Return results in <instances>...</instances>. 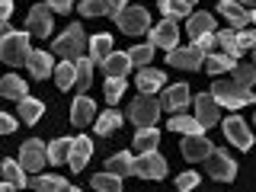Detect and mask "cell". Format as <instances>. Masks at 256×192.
<instances>
[{"label":"cell","instance_id":"obj_1","mask_svg":"<svg viewBox=\"0 0 256 192\" xmlns=\"http://www.w3.org/2000/svg\"><path fill=\"white\" fill-rule=\"evenodd\" d=\"M212 96H214L218 106H228V109H240V106H253L256 102V96L246 90V86H240L234 77L230 80H214Z\"/></svg>","mask_w":256,"mask_h":192},{"label":"cell","instance_id":"obj_2","mask_svg":"<svg viewBox=\"0 0 256 192\" xmlns=\"http://www.w3.org/2000/svg\"><path fill=\"white\" fill-rule=\"evenodd\" d=\"M86 45H90V42H86L84 29H80L77 22H74V26H68L58 38H54L52 52H54V54H61L64 61H80V58H84V48H86Z\"/></svg>","mask_w":256,"mask_h":192},{"label":"cell","instance_id":"obj_3","mask_svg":"<svg viewBox=\"0 0 256 192\" xmlns=\"http://www.w3.org/2000/svg\"><path fill=\"white\" fill-rule=\"evenodd\" d=\"M29 54H32L29 32H10V36L0 42V61H6L10 68H16V64H26Z\"/></svg>","mask_w":256,"mask_h":192},{"label":"cell","instance_id":"obj_4","mask_svg":"<svg viewBox=\"0 0 256 192\" xmlns=\"http://www.w3.org/2000/svg\"><path fill=\"white\" fill-rule=\"evenodd\" d=\"M128 116H132V122L138 125V128H154L157 116H160V102L154 100V96L141 93V96H134V100H132V106H128Z\"/></svg>","mask_w":256,"mask_h":192},{"label":"cell","instance_id":"obj_5","mask_svg":"<svg viewBox=\"0 0 256 192\" xmlns=\"http://www.w3.org/2000/svg\"><path fill=\"white\" fill-rule=\"evenodd\" d=\"M132 173L141 176V180H164L166 176V160L157 154V150H144L141 157H134Z\"/></svg>","mask_w":256,"mask_h":192},{"label":"cell","instance_id":"obj_6","mask_svg":"<svg viewBox=\"0 0 256 192\" xmlns=\"http://www.w3.org/2000/svg\"><path fill=\"white\" fill-rule=\"evenodd\" d=\"M205 170H208V176H214V180L230 182L237 176V164L230 160V154H224L221 148H212L208 157H205Z\"/></svg>","mask_w":256,"mask_h":192},{"label":"cell","instance_id":"obj_7","mask_svg":"<svg viewBox=\"0 0 256 192\" xmlns=\"http://www.w3.org/2000/svg\"><path fill=\"white\" fill-rule=\"evenodd\" d=\"M45 164H48V148L38 138H29V141L20 144V166H22V170L38 173Z\"/></svg>","mask_w":256,"mask_h":192},{"label":"cell","instance_id":"obj_8","mask_svg":"<svg viewBox=\"0 0 256 192\" xmlns=\"http://www.w3.org/2000/svg\"><path fill=\"white\" fill-rule=\"evenodd\" d=\"M221 128H224V138L234 144V148H240V150H250L253 148V132H250V125H246V118L228 116L221 122Z\"/></svg>","mask_w":256,"mask_h":192},{"label":"cell","instance_id":"obj_9","mask_svg":"<svg viewBox=\"0 0 256 192\" xmlns=\"http://www.w3.org/2000/svg\"><path fill=\"white\" fill-rule=\"evenodd\" d=\"M148 10L144 6H125L122 13L116 16V22H118V29L125 32V36H141V32H148Z\"/></svg>","mask_w":256,"mask_h":192},{"label":"cell","instance_id":"obj_10","mask_svg":"<svg viewBox=\"0 0 256 192\" xmlns=\"http://www.w3.org/2000/svg\"><path fill=\"white\" fill-rule=\"evenodd\" d=\"M202 61H205V54L198 52L196 45H186V48L176 45L173 52H166V64H170V68H180V70H198Z\"/></svg>","mask_w":256,"mask_h":192},{"label":"cell","instance_id":"obj_11","mask_svg":"<svg viewBox=\"0 0 256 192\" xmlns=\"http://www.w3.org/2000/svg\"><path fill=\"white\" fill-rule=\"evenodd\" d=\"M52 10H48V4H36L29 10V20H26V32L29 36H38V38H45V36H52Z\"/></svg>","mask_w":256,"mask_h":192},{"label":"cell","instance_id":"obj_12","mask_svg":"<svg viewBox=\"0 0 256 192\" xmlns=\"http://www.w3.org/2000/svg\"><path fill=\"white\" fill-rule=\"evenodd\" d=\"M150 45H154V48H166V52H173V48L180 45V29H176V22H173V20L157 22V26L150 29Z\"/></svg>","mask_w":256,"mask_h":192},{"label":"cell","instance_id":"obj_13","mask_svg":"<svg viewBox=\"0 0 256 192\" xmlns=\"http://www.w3.org/2000/svg\"><path fill=\"white\" fill-rule=\"evenodd\" d=\"M196 118L202 122V128H212V125H218V122H221V106L214 102V96H212V93L196 96Z\"/></svg>","mask_w":256,"mask_h":192},{"label":"cell","instance_id":"obj_14","mask_svg":"<svg viewBox=\"0 0 256 192\" xmlns=\"http://www.w3.org/2000/svg\"><path fill=\"white\" fill-rule=\"evenodd\" d=\"M189 100H192V96H189V86L186 84H173V86H166V90H164L160 109H170L173 116H176V112H182V109L189 106Z\"/></svg>","mask_w":256,"mask_h":192},{"label":"cell","instance_id":"obj_15","mask_svg":"<svg viewBox=\"0 0 256 192\" xmlns=\"http://www.w3.org/2000/svg\"><path fill=\"white\" fill-rule=\"evenodd\" d=\"M70 122H74L77 128L96 122V102L90 100V96H77L74 100V106H70Z\"/></svg>","mask_w":256,"mask_h":192},{"label":"cell","instance_id":"obj_16","mask_svg":"<svg viewBox=\"0 0 256 192\" xmlns=\"http://www.w3.org/2000/svg\"><path fill=\"white\" fill-rule=\"evenodd\" d=\"M212 148H214V144L208 141L205 134H186V141H182V157L196 164V160H205Z\"/></svg>","mask_w":256,"mask_h":192},{"label":"cell","instance_id":"obj_17","mask_svg":"<svg viewBox=\"0 0 256 192\" xmlns=\"http://www.w3.org/2000/svg\"><path fill=\"white\" fill-rule=\"evenodd\" d=\"M90 154H93V141L86 138V134H80V138L70 144V157H68V164H70V170H84L86 166V160H90Z\"/></svg>","mask_w":256,"mask_h":192},{"label":"cell","instance_id":"obj_18","mask_svg":"<svg viewBox=\"0 0 256 192\" xmlns=\"http://www.w3.org/2000/svg\"><path fill=\"white\" fill-rule=\"evenodd\" d=\"M218 13L230 22V29H244L246 22H250V13H246L237 0H221V4H218Z\"/></svg>","mask_w":256,"mask_h":192},{"label":"cell","instance_id":"obj_19","mask_svg":"<svg viewBox=\"0 0 256 192\" xmlns=\"http://www.w3.org/2000/svg\"><path fill=\"white\" fill-rule=\"evenodd\" d=\"M164 84H166V74H164V70H154V68H141L138 70V90L141 93L154 96L157 90H164Z\"/></svg>","mask_w":256,"mask_h":192},{"label":"cell","instance_id":"obj_20","mask_svg":"<svg viewBox=\"0 0 256 192\" xmlns=\"http://www.w3.org/2000/svg\"><path fill=\"white\" fill-rule=\"evenodd\" d=\"M26 68L32 70L36 80H45V77L54 74V64H52V54H48V52H32L29 61H26Z\"/></svg>","mask_w":256,"mask_h":192},{"label":"cell","instance_id":"obj_21","mask_svg":"<svg viewBox=\"0 0 256 192\" xmlns=\"http://www.w3.org/2000/svg\"><path fill=\"white\" fill-rule=\"evenodd\" d=\"M86 48H90V61H93V64H102V61L112 54V36L100 32V36L90 38V45H86Z\"/></svg>","mask_w":256,"mask_h":192},{"label":"cell","instance_id":"obj_22","mask_svg":"<svg viewBox=\"0 0 256 192\" xmlns=\"http://www.w3.org/2000/svg\"><path fill=\"white\" fill-rule=\"evenodd\" d=\"M186 29H189L192 38L208 36V32H214V16L212 13H192L189 20H186Z\"/></svg>","mask_w":256,"mask_h":192},{"label":"cell","instance_id":"obj_23","mask_svg":"<svg viewBox=\"0 0 256 192\" xmlns=\"http://www.w3.org/2000/svg\"><path fill=\"white\" fill-rule=\"evenodd\" d=\"M0 180L16 186V189H22L26 186V170H22L16 160H4V164H0Z\"/></svg>","mask_w":256,"mask_h":192},{"label":"cell","instance_id":"obj_24","mask_svg":"<svg viewBox=\"0 0 256 192\" xmlns=\"http://www.w3.org/2000/svg\"><path fill=\"white\" fill-rule=\"evenodd\" d=\"M77 80V61H61L54 64V84H58V90H70Z\"/></svg>","mask_w":256,"mask_h":192},{"label":"cell","instance_id":"obj_25","mask_svg":"<svg viewBox=\"0 0 256 192\" xmlns=\"http://www.w3.org/2000/svg\"><path fill=\"white\" fill-rule=\"evenodd\" d=\"M170 132H180V134H202L205 128H202V122H198V118L176 112V116L170 118Z\"/></svg>","mask_w":256,"mask_h":192},{"label":"cell","instance_id":"obj_26","mask_svg":"<svg viewBox=\"0 0 256 192\" xmlns=\"http://www.w3.org/2000/svg\"><path fill=\"white\" fill-rule=\"evenodd\" d=\"M0 96H6V100H26V84H22L16 74H6L0 80Z\"/></svg>","mask_w":256,"mask_h":192},{"label":"cell","instance_id":"obj_27","mask_svg":"<svg viewBox=\"0 0 256 192\" xmlns=\"http://www.w3.org/2000/svg\"><path fill=\"white\" fill-rule=\"evenodd\" d=\"M132 68V61H128L125 52H112L106 61H102V70H106L109 77H125V70Z\"/></svg>","mask_w":256,"mask_h":192},{"label":"cell","instance_id":"obj_28","mask_svg":"<svg viewBox=\"0 0 256 192\" xmlns=\"http://www.w3.org/2000/svg\"><path fill=\"white\" fill-rule=\"evenodd\" d=\"M118 125H122V112H118V109H106V112H102V116L93 122L96 134H112Z\"/></svg>","mask_w":256,"mask_h":192},{"label":"cell","instance_id":"obj_29","mask_svg":"<svg viewBox=\"0 0 256 192\" xmlns=\"http://www.w3.org/2000/svg\"><path fill=\"white\" fill-rule=\"evenodd\" d=\"M42 112H45V106L38 100H32V96H26V100H20V118L26 125H36L38 118H42Z\"/></svg>","mask_w":256,"mask_h":192},{"label":"cell","instance_id":"obj_30","mask_svg":"<svg viewBox=\"0 0 256 192\" xmlns=\"http://www.w3.org/2000/svg\"><path fill=\"white\" fill-rule=\"evenodd\" d=\"M29 186L36 189V192H68V189H70L68 182L61 180V176H48V173H45V176H36Z\"/></svg>","mask_w":256,"mask_h":192},{"label":"cell","instance_id":"obj_31","mask_svg":"<svg viewBox=\"0 0 256 192\" xmlns=\"http://www.w3.org/2000/svg\"><path fill=\"white\" fill-rule=\"evenodd\" d=\"M214 38H218V45L224 48V54H228V58H240V54H244V52H240V45H237V32L234 29H221V32H214Z\"/></svg>","mask_w":256,"mask_h":192},{"label":"cell","instance_id":"obj_32","mask_svg":"<svg viewBox=\"0 0 256 192\" xmlns=\"http://www.w3.org/2000/svg\"><path fill=\"white\" fill-rule=\"evenodd\" d=\"M70 144H74V138H54L48 144V160H52V164H68Z\"/></svg>","mask_w":256,"mask_h":192},{"label":"cell","instance_id":"obj_33","mask_svg":"<svg viewBox=\"0 0 256 192\" xmlns=\"http://www.w3.org/2000/svg\"><path fill=\"white\" fill-rule=\"evenodd\" d=\"M160 13L166 16V20H189V4H182V0H160Z\"/></svg>","mask_w":256,"mask_h":192},{"label":"cell","instance_id":"obj_34","mask_svg":"<svg viewBox=\"0 0 256 192\" xmlns=\"http://www.w3.org/2000/svg\"><path fill=\"white\" fill-rule=\"evenodd\" d=\"M234 68H237V61L228 58V54H205V70L214 74V77H218L221 70H234Z\"/></svg>","mask_w":256,"mask_h":192},{"label":"cell","instance_id":"obj_35","mask_svg":"<svg viewBox=\"0 0 256 192\" xmlns=\"http://www.w3.org/2000/svg\"><path fill=\"white\" fill-rule=\"evenodd\" d=\"M132 164H134V157L128 154V150H122V154H116V157H109V160H106V173L125 176V173H132Z\"/></svg>","mask_w":256,"mask_h":192},{"label":"cell","instance_id":"obj_36","mask_svg":"<svg viewBox=\"0 0 256 192\" xmlns=\"http://www.w3.org/2000/svg\"><path fill=\"white\" fill-rule=\"evenodd\" d=\"M157 141H160L157 128H138V134H134V148H138L141 154H144V150H154Z\"/></svg>","mask_w":256,"mask_h":192},{"label":"cell","instance_id":"obj_37","mask_svg":"<svg viewBox=\"0 0 256 192\" xmlns=\"http://www.w3.org/2000/svg\"><path fill=\"white\" fill-rule=\"evenodd\" d=\"M93 189H100V192H122V176H116V173H96L93 176Z\"/></svg>","mask_w":256,"mask_h":192},{"label":"cell","instance_id":"obj_38","mask_svg":"<svg viewBox=\"0 0 256 192\" xmlns=\"http://www.w3.org/2000/svg\"><path fill=\"white\" fill-rule=\"evenodd\" d=\"M150 58H154V45H134L132 52H128V61L134 64V68H148L150 64Z\"/></svg>","mask_w":256,"mask_h":192},{"label":"cell","instance_id":"obj_39","mask_svg":"<svg viewBox=\"0 0 256 192\" xmlns=\"http://www.w3.org/2000/svg\"><path fill=\"white\" fill-rule=\"evenodd\" d=\"M90 80H93V61H90V58H80V61H77V80H74L77 90L84 93L86 86H90Z\"/></svg>","mask_w":256,"mask_h":192},{"label":"cell","instance_id":"obj_40","mask_svg":"<svg viewBox=\"0 0 256 192\" xmlns=\"http://www.w3.org/2000/svg\"><path fill=\"white\" fill-rule=\"evenodd\" d=\"M102 93H106V100L116 106V102L125 96V77H106V90Z\"/></svg>","mask_w":256,"mask_h":192},{"label":"cell","instance_id":"obj_41","mask_svg":"<svg viewBox=\"0 0 256 192\" xmlns=\"http://www.w3.org/2000/svg\"><path fill=\"white\" fill-rule=\"evenodd\" d=\"M234 80L240 86L250 90V86L256 84V64H237V68H234Z\"/></svg>","mask_w":256,"mask_h":192},{"label":"cell","instance_id":"obj_42","mask_svg":"<svg viewBox=\"0 0 256 192\" xmlns=\"http://www.w3.org/2000/svg\"><path fill=\"white\" fill-rule=\"evenodd\" d=\"M77 10L84 16H109V4H106V0H84Z\"/></svg>","mask_w":256,"mask_h":192},{"label":"cell","instance_id":"obj_43","mask_svg":"<svg viewBox=\"0 0 256 192\" xmlns=\"http://www.w3.org/2000/svg\"><path fill=\"white\" fill-rule=\"evenodd\" d=\"M198 180H202V176H198V173H180V176H176V192H192V189H196L198 186Z\"/></svg>","mask_w":256,"mask_h":192},{"label":"cell","instance_id":"obj_44","mask_svg":"<svg viewBox=\"0 0 256 192\" xmlns=\"http://www.w3.org/2000/svg\"><path fill=\"white\" fill-rule=\"evenodd\" d=\"M237 45H240V52H256V29L237 32Z\"/></svg>","mask_w":256,"mask_h":192},{"label":"cell","instance_id":"obj_45","mask_svg":"<svg viewBox=\"0 0 256 192\" xmlns=\"http://www.w3.org/2000/svg\"><path fill=\"white\" fill-rule=\"evenodd\" d=\"M192 45H196L202 54H208L214 45H218V38H214V32H208V36H198V38H192Z\"/></svg>","mask_w":256,"mask_h":192},{"label":"cell","instance_id":"obj_46","mask_svg":"<svg viewBox=\"0 0 256 192\" xmlns=\"http://www.w3.org/2000/svg\"><path fill=\"white\" fill-rule=\"evenodd\" d=\"M16 125H20V122H16L13 116L0 112V134H13V132H16Z\"/></svg>","mask_w":256,"mask_h":192},{"label":"cell","instance_id":"obj_47","mask_svg":"<svg viewBox=\"0 0 256 192\" xmlns=\"http://www.w3.org/2000/svg\"><path fill=\"white\" fill-rule=\"evenodd\" d=\"M74 6V0H48V10L52 13H68Z\"/></svg>","mask_w":256,"mask_h":192},{"label":"cell","instance_id":"obj_48","mask_svg":"<svg viewBox=\"0 0 256 192\" xmlns=\"http://www.w3.org/2000/svg\"><path fill=\"white\" fill-rule=\"evenodd\" d=\"M106 4H109V16H112V20H116V16H118V13H122L125 6H128L125 0H106Z\"/></svg>","mask_w":256,"mask_h":192},{"label":"cell","instance_id":"obj_49","mask_svg":"<svg viewBox=\"0 0 256 192\" xmlns=\"http://www.w3.org/2000/svg\"><path fill=\"white\" fill-rule=\"evenodd\" d=\"M10 13H13V0H0V22L10 20Z\"/></svg>","mask_w":256,"mask_h":192},{"label":"cell","instance_id":"obj_50","mask_svg":"<svg viewBox=\"0 0 256 192\" xmlns=\"http://www.w3.org/2000/svg\"><path fill=\"white\" fill-rule=\"evenodd\" d=\"M10 32H13V29H10V20H4V22H0V42H4Z\"/></svg>","mask_w":256,"mask_h":192},{"label":"cell","instance_id":"obj_51","mask_svg":"<svg viewBox=\"0 0 256 192\" xmlns=\"http://www.w3.org/2000/svg\"><path fill=\"white\" fill-rule=\"evenodd\" d=\"M240 6H244V10H256V0H237Z\"/></svg>","mask_w":256,"mask_h":192},{"label":"cell","instance_id":"obj_52","mask_svg":"<svg viewBox=\"0 0 256 192\" xmlns=\"http://www.w3.org/2000/svg\"><path fill=\"white\" fill-rule=\"evenodd\" d=\"M0 192H20V189H16V186H10V182H4V180H0Z\"/></svg>","mask_w":256,"mask_h":192},{"label":"cell","instance_id":"obj_53","mask_svg":"<svg viewBox=\"0 0 256 192\" xmlns=\"http://www.w3.org/2000/svg\"><path fill=\"white\" fill-rule=\"evenodd\" d=\"M250 22H256V10H250Z\"/></svg>","mask_w":256,"mask_h":192},{"label":"cell","instance_id":"obj_54","mask_svg":"<svg viewBox=\"0 0 256 192\" xmlns=\"http://www.w3.org/2000/svg\"><path fill=\"white\" fill-rule=\"evenodd\" d=\"M182 4H189V6H192V4H196V0H182Z\"/></svg>","mask_w":256,"mask_h":192},{"label":"cell","instance_id":"obj_55","mask_svg":"<svg viewBox=\"0 0 256 192\" xmlns=\"http://www.w3.org/2000/svg\"><path fill=\"white\" fill-rule=\"evenodd\" d=\"M68 192H80V189H68Z\"/></svg>","mask_w":256,"mask_h":192},{"label":"cell","instance_id":"obj_56","mask_svg":"<svg viewBox=\"0 0 256 192\" xmlns=\"http://www.w3.org/2000/svg\"><path fill=\"white\" fill-rule=\"evenodd\" d=\"M253 64H256V52H253Z\"/></svg>","mask_w":256,"mask_h":192},{"label":"cell","instance_id":"obj_57","mask_svg":"<svg viewBox=\"0 0 256 192\" xmlns=\"http://www.w3.org/2000/svg\"><path fill=\"white\" fill-rule=\"evenodd\" d=\"M253 122H256V118H253Z\"/></svg>","mask_w":256,"mask_h":192}]
</instances>
